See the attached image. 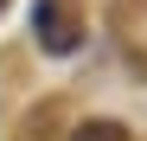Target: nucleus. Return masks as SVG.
I'll return each mask as SVG.
<instances>
[{
	"label": "nucleus",
	"instance_id": "obj_1",
	"mask_svg": "<svg viewBox=\"0 0 147 141\" xmlns=\"http://www.w3.org/2000/svg\"><path fill=\"white\" fill-rule=\"evenodd\" d=\"M32 26H38L45 52H70V45H77V19L64 13V0H38V7H32Z\"/></svg>",
	"mask_w": 147,
	"mask_h": 141
},
{
	"label": "nucleus",
	"instance_id": "obj_3",
	"mask_svg": "<svg viewBox=\"0 0 147 141\" xmlns=\"http://www.w3.org/2000/svg\"><path fill=\"white\" fill-rule=\"evenodd\" d=\"M0 7H7V0H0Z\"/></svg>",
	"mask_w": 147,
	"mask_h": 141
},
{
	"label": "nucleus",
	"instance_id": "obj_2",
	"mask_svg": "<svg viewBox=\"0 0 147 141\" xmlns=\"http://www.w3.org/2000/svg\"><path fill=\"white\" fill-rule=\"evenodd\" d=\"M77 141H128V135H121L115 122H83V128H77Z\"/></svg>",
	"mask_w": 147,
	"mask_h": 141
}]
</instances>
